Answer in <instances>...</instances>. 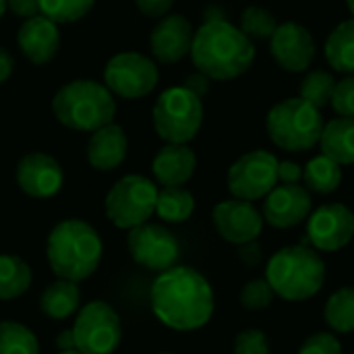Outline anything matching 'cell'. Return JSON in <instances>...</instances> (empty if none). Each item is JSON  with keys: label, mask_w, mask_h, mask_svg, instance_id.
<instances>
[{"label": "cell", "mask_w": 354, "mask_h": 354, "mask_svg": "<svg viewBox=\"0 0 354 354\" xmlns=\"http://www.w3.org/2000/svg\"><path fill=\"white\" fill-rule=\"evenodd\" d=\"M151 311L170 330L195 332L216 309L212 284L193 268L178 266L162 272L151 284Z\"/></svg>", "instance_id": "obj_1"}, {"label": "cell", "mask_w": 354, "mask_h": 354, "mask_svg": "<svg viewBox=\"0 0 354 354\" xmlns=\"http://www.w3.org/2000/svg\"><path fill=\"white\" fill-rule=\"evenodd\" d=\"M191 58L197 71L205 77L214 81H230L251 68L255 46L230 21L209 19L195 31Z\"/></svg>", "instance_id": "obj_2"}, {"label": "cell", "mask_w": 354, "mask_h": 354, "mask_svg": "<svg viewBox=\"0 0 354 354\" xmlns=\"http://www.w3.org/2000/svg\"><path fill=\"white\" fill-rule=\"evenodd\" d=\"M102 253L104 245L97 230L83 220H62L48 234L46 257L60 280H87L100 268Z\"/></svg>", "instance_id": "obj_3"}, {"label": "cell", "mask_w": 354, "mask_h": 354, "mask_svg": "<svg viewBox=\"0 0 354 354\" xmlns=\"http://www.w3.org/2000/svg\"><path fill=\"white\" fill-rule=\"evenodd\" d=\"M324 257L305 245H290L274 253L266 268V280L274 295L284 301L301 303L313 299L326 284Z\"/></svg>", "instance_id": "obj_4"}, {"label": "cell", "mask_w": 354, "mask_h": 354, "mask_svg": "<svg viewBox=\"0 0 354 354\" xmlns=\"http://www.w3.org/2000/svg\"><path fill=\"white\" fill-rule=\"evenodd\" d=\"M52 112L66 129L93 133L114 120L116 100L106 85L91 79H77L54 95Z\"/></svg>", "instance_id": "obj_5"}, {"label": "cell", "mask_w": 354, "mask_h": 354, "mask_svg": "<svg viewBox=\"0 0 354 354\" xmlns=\"http://www.w3.org/2000/svg\"><path fill=\"white\" fill-rule=\"evenodd\" d=\"M268 135L274 145L284 151H307L315 147L324 133L322 110L301 97L278 102L266 120Z\"/></svg>", "instance_id": "obj_6"}, {"label": "cell", "mask_w": 354, "mask_h": 354, "mask_svg": "<svg viewBox=\"0 0 354 354\" xmlns=\"http://www.w3.org/2000/svg\"><path fill=\"white\" fill-rule=\"evenodd\" d=\"M203 122L201 97L187 87L166 89L153 106V127L156 133L166 143L187 145L199 133Z\"/></svg>", "instance_id": "obj_7"}, {"label": "cell", "mask_w": 354, "mask_h": 354, "mask_svg": "<svg viewBox=\"0 0 354 354\" xmlns=\"http://www.w3.org/2000/svg\"><path fill=\"white\" fill-rule=\"evenodd\" d=\"M158 187L141 174L122 176L106 195V216L122 230L137 228L156 214Z\"/></svg>", "instance_id": "obj_8"}, {"label": "cell", "mask_w": 354, "mask_h": 354, "mask_svg": "<svg viewBox=\"0 0 354 354\" xmlns=\"http://www.w3.org/2000/svg\"><path fill=\"white\" fill-rule=\"evenodd\" d=\"M71 330L75 348L83 354H112L122 338L120 317L104 301L87 303L79 311Z\"/></svg>", "instance_id": "obj_9"}, {"label": "cell", "mask_w": 354, "mask_h": 354, "mask_svg": "<svg viewBox=\"0 0 354 354\" xmlns=\"http://www.w3.org/2000/svg\"><path fill=\"white\" fill-rule=\"evenodd\" d=\"M226 183L234 199H263L278 185V160L266 149L249 151L230 166Z\"/></svg>", "instance_id": "obj_10"}, {"label": "cell", "mask_w": 354, "mask_h": 354, "mask_svg": "<svg viewBox=\"0 0 354 354\" xmlns=\"http://www.w3.org/2000/svg\"><path fill=\"white\" fill-rule=\"evenodd\" d=\"M160 73L153 60L139 52H120L106 64L104 81L112 95L141 100L153 91Z\"/></svg>", "instance_id": "obj_11"}, {"label": "cell", "mask_w": 354, "mask_h": 354, "mask_svg": "<svg viewBox=\"0 0 354 354\" xmlns=\"http://www.w3.org/2000/svg\"><path fill=\"white\" fill-rule=\"evenodd\" d=\"M127 247H129L131 257L139 266L160 272V274L174 268L180 255V245L176 236L166 226L149 224V222L129 230Z\"/></svg>", "instance_id": "obj_12"}, {"label": "cell", "mask_w": 354, "mask_h": 354, "mask_svg": "<svg viewBox=\"0 0 354 354\" xmlns=\"http://www.w3.org/2000/svg\"><path fill=\"white\" fill-rule=\"evenodd\" d=\"M307 236L317 251L334 253L344 249L354 236V214L344 203L317 207L307 222Z\"/></svg>", "instance_id": "obj_13"}, {"label": "cell", "mask_w": 354, "mask_h": 354, "mask_svg": "<svg viewBox=\"0 0 354 354\" xmlns=\"http://www.w3.org/2000/svg\"><path fill=\"white\" fill-rule=\"evenodd\" d=\"M214 226L218 234L232 245H245L251 241H257V236L263 230V216L261 212L251 203L243 199H228L220 201L212 212Z\"/></svg>", "instance_id": "obj_14"}, {"label": "cell", "mask_w": 354, "mask_h": 354, "mask_svg": "<svg viewBox=\"0 0 354 354\" xmlns=\"http://www.w3.org/2000/svg\"><path fill=\"white\" fill-rule=\"evenodd\" d=\"M270 52L280 68L303 73L315 58V39L301 23H282L270 37Z\"/></svg>", "instance_id": "obj_15"}, {"label": "cell", "mask_w": 354, "mask_h": 354, "mask_svg": "<svg viewBox=\"0 0 354 354\" xmlns=\"http://www.w3.org/2000/svg\"><path fill=\"white\" fill-rule=\"evenodd\" d=\"M15 178L25 195L33 199H48L62 189L64 172L52 156L33 151L19 160Z\"/></svg>", "instance_id": "obj_16"}, {"label": "cell", "mask_w": 354, "mask_h": 354, "mask_svg": "<svg viewBox=\"0 0 354 354\" xmlns=\"http://www.w3.org/2000/svg\"><path fill=\"white\" fill-rule=\"evenodd\" d=\"M311 214V195L301 185H276L263 203V220L274 228H295Z\"/></svg>", "instance_id": "obj_17"}, {"label": "cell", "mask_w": 354, "mask_h": 354, "mask_svg": "<svg viewBox=\"0 0 354 354\" xmlns=\"http://www.w3.org/2000/svg\"><path fill=\"white\" fill-rule=\"evenodd\" d=\"M193 37H195V29L187 17L166 15L153 27L149 35V48L160 62L174 64L191 52Z\"/></svg>", "instance_id": "obj_18"}, {"label": "cell", "mask_w": 354, "mask_h": 354, "mask_svg": "<svg viewBox=\"0 0 354 354\" xmlns=\"http://www.w3.org/2000/svg\"><path fill=\"white\" fill-rule=\"evenodd\" d=\"M17 44L25 58L33 64L50 62L58 48H60V33L54 21L46 19L44 15H35L19 27Z\"/></svg>", "instance_id": "obj_19"}, {"label": "cell", "mask_w": 354, "mask_h": 354, "mask_svg": "<svg viewBox=\"0 0 354 354\" xmlns=\"http://www.w3.org/2000/svg\"><path fill=\"white\" fill-rule=\"evenodd\" d=\"M197 168L195 151L183 143H166L153 158L151 170L162 187H183L187 185Z\"/></svg>", "instance_id": "obj_20"}, {"label": "cell", "mask_w": 354, "mask_h": 354, "mask_svg": "<svg viewBox=\"0 0 354 354\" xmlns=\"http://www.w3.org/2000/svg\"><path fill=\"white\" fill-rule=\"evenodd\" d=\"M129 141L122 127L110 122L97 131H93L87 143V160L95 170L108 172L118 168L127 158Z\"/></svg>", "instance_id": "obj_21"}, {"label": "cell", "mask_w": 354, "mask_h": 354, "mask_svg": "<svg viewBox=\"0 0 354 354\" xmlns=\"http://www.w3.org/2000/svg\"><path fill=\"white\" fill-rule=\"evenodd\" d=\"M319 145L324 156L338 162L340 166L354 164V118L338 116L324 124Z\"/></svg>", "instance_id": "obj_22"}, {"label": "cell", "mask_w": 354, "mask_h": 354, "mask_svg": "<svg viewBox=\"0 0 354 354\" xmlns=\"http://www.w3.org/2000/svg\"><path fill=\"white\" fill-rule=\"evenodd\" d=\"M81 305V290L77 282L56 280L39 297V309L50 319H66L71 317Z\"/></svg>", "instance_id": "obj_23"}, {"label": "cell", "mask_w": 354, "mask_h": 354, "mask_svg": "<svg viewBox=\"0 0 354 354\" xmlns=\"http://www.w3.org/2000/svg\"><path fill=\"white\" fill-rule=\"evenodd\" d=\"M326 60L338 71L354 75V17L342 21L326 39Z\"/></svg>", "instance_id": "obj_24"}, {"label": "cell", "mask_w": 354, "mask_h": 354, "mask_svg": "<svg viewBox=\"0 0 354 354\" xmlns=\"http://www.w3.org/2000/svg\"><path fill=\"white\" fill-rule=\"evenodd\" d=\"M303 180L307 185V191L330 195L342 183V166L322 153L307 162V166L303 168Z\"/></svg>", "instance_id": "obj_25"}, {"label": "cell", "mask_w": 354, "mask_h": 354, "mask_svg": "<svg viewBox=\"0 0 354 354\" xmlns=\"http://www.w3.org/2000/svg\"><path fill=\"white\" fill-rule=\"evenodd\" d=\"M31 268L17 255H0V301L23 297L31 286Z\"/></svg>", "instance_id": "obj_26"}, {"label": "cell", "mask_w": 354, "mask_h": 354, "mask_svg": "<svg viewBox=\"0 0 354 354\" xmlns=\"http://www.w3.org/2000/svg\"><path fill=\"white\" fill-rule=\"evenodd\" d=\"M195 212V197L183 187H164L158 191L156 214L170 224L187 222Z\"/></svg>", "instance_id": "obj_27"}, {"label": "cell", "mask_w": 354, "mask_h": 354, "mask_svg": "<svg viewBox=\"0 0 354 354\" xmlns=\"http://www.w3.org/2000/svg\"><path fill=\"white\" fill-rule=\"evenodd\" d=\"M324 317L328 326L338 334L354 332V286H344L336 290L324 309Z\"/></svg>", "instance_id": "obj_28"}, {"label": "cell", "mask_w": 354, "mask_h": 354, "mask_svg": "<svg viewBox=\"0 0 354 354\" xmlns=\"http://www.w3.org/2000/svg\"><path fill=\"white\" fill-rule=\"evenodd\" d=\"M0 354H39V344L27 326L0 322Z\"/></svg>", "instance_id": "obj_29"}, {"label": "cell", "mask_w": 354, "mask_h": 354, "mask_svg": "<svg viewBox=\"0 0 354 354\" xmlns=\"http://www.w3.org/2000/svg\"><path fill=\"white\" fill-rule=\"evenodd\" d=\"M334 87H336L334 75H330L326 71H313L301 81V95L299 97L305 100L307 104L315 106L317 110H322L324 106H328L332 102Z\"/></svg>", "instance_id": "obj_30"}, {"label": "cell", "mask_w": 354, "mask_h": 354, "mask_svg": "<svg viewBox=\"0 0 354 354\" xmlns=\"http://www.w3.org/2000/svg\"><path fill=\"white\" fill-rule=\"evenodd\" d=\"M93 4L95 0H39V12L56 25L73 23L83 19Z\"/></svg>", "instance_id": "obj_31"}, {"label": "cell", "mask_w": 354, "mask_h": 354, "mask_svg": "<svg viewBox=\"0 0 354 354\" xmlns=\"http://www.w3.org/2000/svg\"><path fill=\"white\" fill-rule=\"evenodd\" d=\"M251 41L253 39H270L274 31L278 29L276 17L263 8V6H249L241 15V27H239Z\"/></svg>", "instance_id": "obj_32"}, {"label": "cell", "mask_w": 354, "mask_h": 354, "mask_svg": "<svg viewBox=\"0 0 354 354\" xmlns=\"http://www.w3.org/2000/svg\"><path fill=\"white\" fill-rule=\"evenodd\" d=\"M274 297L276 295H274L272 286L268 284V280L257 278V280H251L245 284V288L241 292V305L247 311H263L272 305Z\"/></svg>", "instance_id": "obj_33"}, {"label": "cell", "mask_w": 354, "mask_h": 354, "mask_svg": "<svg viewBox=\"0 0 354 354\" xmlns=\"http://www.w3.org/2000/svg\"><path fill=\"white\" fill-rule=\"evenodd\" d=\"M332 108L336 114L354 118V75H348L340 81H336L334 95H332Z\"/></svg>", "instance_id": "obj_34"}, {"label": "cell", "mask_w": 354, "mask_h": 354, "mask_svg": "<svg viewBox=\"0 0 354 354\" xmlns=\"http://www.w3.org/2000/svg\"><path fill=\"white\" fill-rule=\"evenodd\" d=\"M234 354H270L268 336L261 330H243L234 338Z\"/></svg>", "instance_id": "obj_35"}, {"label": "cell", "mask_w": 354, "mask_h": 354, "mask_svg": "<svg viewBox=\"0 0 354 354\" xmlns=\"http://www.w3.org/2000/svg\"><path fill=\"white\" fill-rule=\"evenodd\" d=\"M299 354H342V344L334 334L317 332L301 344Z\"/></svg>", "instance_id": "obj_36"}, {"label": "cell", "mask_w": 354, "mask_h": 354, "mask_svg": "<svg viewBox=\"0 0 354 354\" xmlns=\"http://www.w3.org/2000/svg\"><path fill=\"white\" fill-rule=\"evenodd\" d=\"M6 8L19 19H31L39 12V0H6Z\"/></svg>", "instance_id": "obj_37"}, {"label": "cell", "mask_w": 354, "mask_h": 354, "mask_svg": "<svg viewBox=\"0 0 354 354\" xmlns=\"http://www.w3.org/2000/svg\"><path fill=\"white\" fill-rule=\"evenodd\" d=\"M301 178H303V168L297 162L290 160L278 162V180H282V185H299Z\"/></svg>", "instance_id": "obj_38"}, {"label": "cell", "mask_w": 354, "mask_h": 354, "mask_svg": "<svg viewBox=\"0 0 354 354\" xmlns=\"http://www.w3.org/2000/svg\"><path fill=\"white\" fill-rule=\"evenodd\" d=\"M135 4L147 17H166L174 0H135Z\"/></svg>", "instance_id": "obj_39"}, {"label": "cell", "mask_w": 354, "mask_h": 354, "mask_svg": "<svg viewBox=\"0 0 354 354\" xmlns=\"http://www.w3.org/2000/svg\"><path fill=\"white\" fill-rule=\"evenodd\" d=\"M239 259L247 266V268H255L259 266L261 261V247L257 241H251V243H245L239 247Z\"/></svg>", "instance_id": "obj_40"}, {"label": "cell", "mask_w": 354, "mask_h": 354, "mask_svg": "<svg viewBox=\"0 0 354 354\" xmlns=\"http://www.w3.org/2000/svg\"><path fill=\"white\" fill-rule=\"evenodd\" d=\"M209 77H205L203 73H197V75H191L187 81H185V85L183 87H187L189 91H193L195 95H199V97H203L207 91H209Z\"/></svg>", "instance_id": "obj_41"}, {"label": "cell", "mask_w": 354, "mask_h": 354, "mask_svg": "<svg viewBox=\"0 0 354 354\" xmlns=\"http://www.w3.org/2000/svg\"><path fill=\"white\" fill-rule=\"evenodd\" d=\"M12 68H15L12 56H10L4 48H0V85H2V83H6V81L10 79Z\"/></svg>", "instance_id": "obj_42"}, {"label": "cell", "mask_w": 354, "mask_h": 354, "mask_svg": "<svg viewBox=\"0 0 354 354\" xmlns=\"http://www.w3.org/2000/svg\"><path fill=\"white\" fill-rule=\"evenodd\" d=\"M56 346L60 351H71L75 348V338H73V330H66V332H60L58 338H56Z\"/></svg>", "instance_id": "obj_43"}, {"label": "cell", "mask_w": 354, "mask_h": 354, "mask_svg": "<svg viewBox=\"0 0 354 354\" xmlns=\"http://www.w3.org/2000/svg\"><path fill=\"white\" fill-rule=\"evenodd\" d=\"M58 354H83L81 351H77V348H71V351H60Z\"/></svg>", "instance_id": "obj_44"}, {"label": "cell", "mask_w": 354, "mask_h": 354, "mask_svg": "<svg viewBox=\"0 0 354 354\" xmlns=\"http://www.w3.org/2000/svg\"><path fill=\"white\" fill-rule=\"evenodd\" d=\"M4 10H6V0H0V19L4 15Z\"/></svg>", "instance_id": "obj_45"}, {"label": "cell", "mask_w": 354, "mask_h": 354, "mask_svg": "<svg viewBox=\"0 0 354 354\" xmlns=\"http://www.w3.org/2000/svg\"><path fill=\"white\" fill-rule=\"evenodd\" d=\"M346 4H348V10L353 12V17H354V0H346Z\"/></svg>", "instance_id": "obj_46"}, {"label": "cell", "mask_w": 354, "mask_h": 354, "mask_svg": "<svg viewBox=\"0 0 354 354\" xmlns=\"http://www.w3.org/2000/svg\"><path fill=\"white\" fill-rule=\"evenodd\" d=\"M164 354H168V353H164Z\"/></svg>", "instance_id": "obj_47"}]
</instances>
